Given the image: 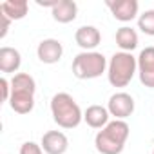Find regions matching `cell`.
Wrapping results in <instances>:
<instances>
[{"instance_id": "cell-1", "label": "cell", "mask_w": 154, "mask_h": 154, "mask_svg": "<svg viewBox=\"0 0 154 154\" xmlns=\"http://www.w3.org/2000/svg\"><path fill=\"white\" fill-rule=\"evenodd\" d=\"M9 82H11L9 107L17 114H29L35 109V93H36L35 78L29 72H17Z\"/></svg>"}, {"instance_id": "cell-2", "label": "cell", "mask_w": 154, "mask_h": 154, "mask_svg": "<svg viewBox=\"0 0 154 154\" xmlns=\"http://www.w3.org/2000/svg\"><path fill=\"white\" fill-rule=\"evenodd\" d=\"M131 127L125 120H112L98 131L94 147L100 154H122L129 138Z\"/></svg>"}, {"instance_id": "cell-3", "label": "cell", "mask_w": 154, "mask_h": 154, "mask_svg": "<svg viewBox=\"0 0 154 154\" xmlns=\"http://www.w3.org/2000/svg\"><path fill=\"white\" fill-rule=\"evenodd\" d=\"M51 114L54 123L62 129H76L84 120L80 105L69 93H56L51 98Z\"/></svg>"}, {"instance_id": "cell-4", "label": "cell", "mask_w": 154, "mask_h": 154, "mask_svg": "<svg viewBox=\"0 0 154 154\" xmlns=\"http://www.w3.org/2000/svg\"><path fill=\"white\" fill-rule=\"evenodd\" d=\"M138 72V58L132 53H114L107 65V80L112 87H127Z\"/></svg>"}, {"instance_id": "cell-5", "label": "cell", "mask_w": 154, "mask_h": 154, "mask_svg": "<svg viewBox=\"0 0 154 154\" xmlns=\"http://www.w3.org/2000/svg\"><path fill=\"white\" fill-rule=\"evenodd\" d=\"M107 58L98 51H82L72 60V74L78 80H94L107 71Z\"/></svg>"}, {"instance_id": "cell-6", "label": "cell", "mask_w": 154, "mask_h": 154, "mask_svg": "<svg viewBox=\"0 0 154 154\" xmlns=\"http://www.w3.org/2000/svg\"><path fill=\"white\" fill-rule=\"evenodd\" d=\"M134 98L129 94V93H114L111 98H109V103H107V111L111 116H114V120H125L129 118L132 112H134Z\"/></svg>"}, {"instance_id": "cell-7", "label": "cell", "mask_w": 154, "mask_h": 154, "mask_svg": "<svg viewBox=\"0 0 154 154\" xmlns=\"http://www.w3.org/2000/svg\"><path fill=\"white\" fill-rule=\"evenodd\" d=\"M138 76H140V82L145 87L154 89V45H149V47L140 51Z\"/></svg>"}, {"instance_id": "cell-8", "label": "cell", "mask_w": 154, "mask_h": 154, "mask_svg": "<svg viewBox=\"0 0 154 154\" xmlns=\"http://www.w3.org/2000/svg\"><path fill=\"white\" fill-rule=\"evenodd\" d=\"M105 6L111 9L112 17L120 22H131L138 17V0H107Z\"/></svg>"}, {"instance_id": "cell-9", "label": "cell", "mask_w": 154, "mask_h": 154, "mask_svg": "<svg viewBox=\"0 0 154 154\" xmlns=\"http://www.w3.org/2000/svg\"><path fill=\"white\" fill-rule=\"evenodd\" d=\"M63 54V45L56 38H45L36 47V56L42 63H58Z\"/></svg>"}, {"instance_id": "cell-10", "label": "cell", "mask_w": 154, "mask_h": 154, "mask_svg": "<svg viewBox=\"0 0 154 154\" xmlns=\"http://www.w3.org/2000/svg\"><path fill=\"white\" fill-rule=\"evenodd\" d=\"M45 154H65L69 149V140L62 131H47L40 141Z\"/></svg>"}, {"instance_id": "cell-11", "label": "cell", "mask_w": 154, "mask_h": 154, "mask_svg": "<svg viewBox=\"0 0 154 154\" xmlns=\"http://www.w3.org/2000/svg\"><path fill=\"white\" fill-rule=\"evenodd\" d=\"M74 42L84 51H94L102 42V33L94 26H82L74 33Z\"/></svg>"}, {"instance_id": "cell-12", "label": "cell", "mask_w": 154, "mask_h": 154, "mask_svg": "<svg viewBox=\"0 0 154 154\" xmlns=\"http://www.w3.org/2000/svg\"><path fill=\"white\" fill-rule=\"evenodd\" d=\"M20 65H22V54L18 49L9 47V45L0 47V71L6 72V74L8 72L17 74Z\"/></svg>"}, {"instance_id": "cell-13", "label": "cell", "mask_w": 154, "mask_h": 154, "mask_svg": "<svg viewBox=\"0 0 154 154\" xmlns=\"http://www.w3.org/2000/svg\"><path fill=\"white\" fill-rule=\"evenodd\" d=\"M51 15L58 24H69L78 15V6L74 0H58L51 9Z\"/></svg>"}, {"instance_id": "cell-14", "label": "cell", "mask_w": 154, "mask_h": 154, "mask_svg": "<svg viewBox=\"0 0 154 154\" xmlns=\"http://www.w3.org/2000/svg\"><path fill=\"white\" fill-rule=\"evenodd\" d=\"M109 111L103 105H89L84 112V122L91 127V129H103L109 123Z\"/></svg>"}, {"instance_id": "cell-15", "label": "cell", "mask_w": 154, "mask_h": 154, "mask_svg": "<svg viewBox=\"0 0 154 154\" xmlns=\"http://www.w3.org/2000/svg\"><path fill=\"white\" fill-rule=\"evenodd\" d=\"M29 11V2L27 0H8L0 4V13L6 15L11 22L13 20H22Z\"/></svg>"}, {"instance_id": "cell-16", "label": "cell", "mask_w": 154, "mask_h": 154, "mask_svg": "<svg viewBox=\"0 0 154 154\" xmlns=\"http://www.w3.org/2000/svg\"><path fill=\"white\" fill-rule=\"evenodd\" d=\"M116 45L123 51V53H132L138 47V33L136 29L123 26L116 31Z\"/></svg>"}, {"instance_id": "cell-17", "label": "cell", "mask_w": 154, "mask_h": 154, "mask_svg": "<svg viewBox=\"0 0 154 154\" xmlns=\"http://www.w3.org/2000/svg\"><path fill=\"white\" fill-rule=\"evenodd\" d=\"M138 29L149 36H154V9H147L138 17Z\"/></svg>"}, {"instance_id": "cell-18", "label": "cell", "mask_w": 154, "mask_h": 154, "mask_svg": "<svg viewBox=\"0 0 154 154\" xmlns=\"http://www.w3.org/2000/svg\"><path fill=\"white\" fill-rule=\"evenodd\" d=\"M20 154H44V149L35 141H24L20 147Z\"/></svg>"}, {"instance_id": "cell-19", "label": "cell", "mask_w": 154, "mask_h": 154, "mask_svg": "<svg viewBox=\"0 0 154 154\" xmlns=\"http://www.w3.org/2000/svg\"><path fill=\"white\" fill-rule=\"evenodd\" d=\"M0 89H2V100L4 102H9V96H11V82L8 78H0Z\"/></svg>"}, {"instance_id": "cell-20", "label": "cell", "mask_w": 154, "mask_h": 154, "mask_svg": "<svg viewBox=\"0 0 154 154\" xmlns=\"http://www.w3.org/2000/svg\"><path fill=\"white\" fill-rule=\"evenodd\" d=\"M0 20H2V29H0V38H6V35H8V31H9V26H11V20H9L6 15H2V13H0Z\"/></svg>"}, {"instance_id": "cell-21", "label": "cell", "mask_w": 154, "mask_h": 154, "mask_svg": "<svg viewBox=\"0 0 154 154\" xmlns=\"http://www.w3.org/2000/svg\"><path fill=\"white\" fill-rule=\"evenodd\" d=\"M152 154H154V150H152Z\"/></svg>"}]
</instances>
